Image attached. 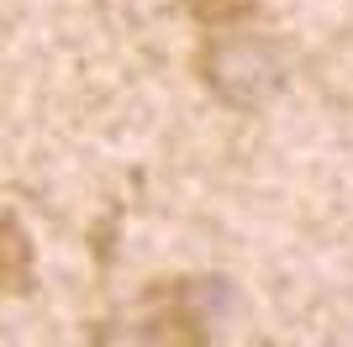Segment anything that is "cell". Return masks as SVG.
<instances>
[{
	"label": "cell",
	"instance_id": "cell-1",
	"mask_svg": "<svg viewBox=\"0 0 353 347\" xmlns=\"http://www.w3.org/2000/svg\"><path fill=\"white\" fill-rule=\"evenodd\" d=\"M195 69H201V85L216 95L221 105H232V111H259L269 105L274 95L285 90V53L280 43H269V37H211L195 58Z\"/></svg>",
	"mask_w": 353,
	"mask_h": 347
},
{
	"label": "cell",
	"instance_id": "cell-2",
	"mask_svg": "<svg viewBox=\"0 0 353 347\" xmlns=\"http://www.w3.org/2000/svg\"><path fill=\"white\" fill-rule=\"evenodd\" d=\"M27 289H32V237L11 211H0V295H27Z\"/></svg>",
	"mask_w": 353,
	"mask_h": 347
},
{
	"label": "cell",
	"instance_id": "cell-3",
	"mask_svg": "<svg viewBox=\"0 0 353 347\" xmlns=\"http://www.w3.org/2000/svg\"><path fill=\"white\" fill-rule=\"evenodd\" d=\"M179 6H185V16L195 27H206V32H232L259 16V0H179Z\"/></svg>",
	"mask_w": 353,
	"mask_h": 347
}]
</instances>
